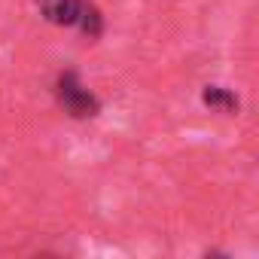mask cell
Here are the masks:
<instances>
[{"label":"cell","mask_w":259,"mask_h":259,"mask_svg":"<svg viewBox=\"0 0 259 259\" xmlns=\"http://www.w3.org/2000/svg\"><path fill=\"white\" fill-rule=\"evenodd\" d=\"M37 10L49 25L76 28L89 40H98L104 34V16L92 0H37Z\"/></svg>","instance_id":"1"},{"label":"cell","mask_w":259,"mask_h":259,"mask_svg":"<svg viewBox=\"0 0 259 259\" xmlns=\"http://www.w3.org/2000/svg\"><path fill=\"white\" fill-rule=\"evenodd\" d=\"M55 101L70 119H95L101 113V98L79 79L76 70H61L55 79Z\"/></svg>","instance_id":"2"},{"label":"cell","mask_w":259,"mask_h":259,"mask_svg":"<svg viewBox=\"0 0 259 259\" xmlns=\"http://www.w3.org/2000/svg\"><path fill=\"white\" fill-rule=\"evenodd\" d=\"M201 104L217 110V113H229V116L238 113V107H241L238 95L232 89H226V85H204L201 89Z\"/></svg>","instance_id":"3"},{"label":"cell","mask_w":259,"mask_h":259,"mask_svg":"<svg viewBox=\"0 0 259 259\" xmlns=\"http://www.w3.org/2000/svg\"><path fill=\"white\" fill-rule=\"evenodd\" d=\"M201 259H232V256H229L226 250H207V253H204Z\"/></svg>","instance_id":"4"}]
</instances>
